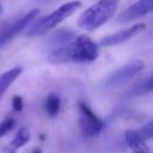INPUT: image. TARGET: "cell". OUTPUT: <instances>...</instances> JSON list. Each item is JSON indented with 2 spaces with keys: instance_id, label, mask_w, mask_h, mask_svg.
<instances>
[{
  "instance_id": "1",
  "label": "cell",
  "mask_w": 153,
  "mask_h": 153,
  "mask_svg": "<svg viewBox=\"0 0 153 153\" xmlns=\"http://www.w3.org/2000/svg\"><path fill=\"white\" fill-rule=\"evenodd\" d=\"M98 57V44L94 43L87 35L75 36L67 44L51 49L48 54V61L51 63L92 62Z\"/></svg>"
},
{
  "instance_id": "2",
  "label": "cell",
  "mask_w": 153,
  "mask_h": 153,
  "mask_svg": "<svg viewBox=\"0 0 153 153\" xmlns=\"http://www.w3.org/2000/svg\"><path fill=\"white\" fill-rule=\"evenodd\" d=\"M117 6L118 0H98L80 14L76 24L85 31H94L114 17Z\"/></svg>"
},
{
  "instance_id": "3",
  "label": "cell",
  "mask_w": 153,
  "mask_h": 153,
  "mask_svg": "<svg viewBox=\"0 0 153 153\" xmlns=\"http://www.w3.org/2000/svg\"><path fill=\"white\" fill-rule=\"evenodd\" d=\"M80 6H81L80 0H73L61 5L51 13L39 18L33 24H31L26 31V37H37L48 33L54 27H56L61 22L71 17Z\"/></svg>"
},
{
  "instance_id": "4",
  "label": "cell",
  "mask_w": 153,
  "mask_h": 153,
  "mask_svg": "<svg viewBox=\"0 0 153 153\" xmlns=\"http://www.w3.org/2000/svg\"><path fill=\"white\" fill-rule=\"evenodd\" d=\"M38 8H32L25 14L0 25V49H2L7 43L16 38L25 27H27L38 16Z\"/></svg>"
},
{
  "instance_id": "5",
  "label": "cell",
  "mask_w": 153,
  "mask_h": 153,
  "mask_svg": "<svg viewBox=\"0 0 153 153\" xmlns=\"http://www.w3.org/2000/svg\"><path fill=\"white\" fill-rule=\"evenodd\" d=\"M79 124L81 135L85 139H91L98 135L104 128V122L92 111L87 104L82 102L79 103Z\"/></svg>"
},
{
  "instance_id": "6",
  "label": "cell",
  "mask_w": 153,
  "mask_h": 153,
  "mask_svg": "<svg viewBox=\"0 0 153 153\" xmlns=\"http://www.w3.org/2000/svg\"><path fill=\"white\" fill-rule=\"evenodd\" d=\"M143 67H145V62L142 60L140 59L131 60L126 65H123L122 67H120L118 69L114 71L104 80V86L108 88L118 87L124 82H127L128 80H130L131 78H134Z\"/></svg>"
},
{
  "instance_id": "7",
  "label": "cell",
  "mask_w": 153,
  "mask_h": 153,
  "mask_svg": "<svg viewBox=\"0 0 153 153\" xmlns=\"http://www.w3.org/2000/svg\"><path fill=\"white\" fill-rule=\"evenodd\" d=\"M145 27H146V25L143 23L134 24L127 29H123V30H120L117 32H114L111 35L105 36L104 38L100 39L99 45L100 47H115V45L122 44V43L129 41L130 38H133L134 36L141 33L145 30Z\"/></svg>"
},
{
  "instance_id": "8",
  "label": "cell",
  "mask_w": 153,
  "mask_h": 153,
  "mask_svg": "<svg viewBox=\"0 0 153 153\" xmlns=\"http://www.w3.org/2000/svg\"><path fill=\"white\" fill-rule=\"evenodd\" d=\"M153 12V0H137L133 5H130L127 10H124L118 17V23H128L135 19H139L143 16H147Z\"/></svg>"
},
{
  "instance_id": "9",
  "label": "cell",
  "mask_w": 153,
  "mask_h": 153,
  "mask_svg": "<svg viewBox=\"0 0 153 153\" xmlns=\"http://www.w3.org/2000/svg\"><path fill=\"white\" fill-rule=\"evenodd\" d=\"M74 37H75V32L73 30L63 27V29H59V30L54 31L48 37L45 44H47V47H49L51 49H55V48H59V47H62V45L67 44Z\"/></svg>"
},
{
  "instance_id": "10",
  "label": "cell",
  "mask_w": 153,
  "mask_h": 153,
  "mask_svg": "<svg viewBox=\"0 0 153 153\" xmlns=\"http://www.w3.org/2000/svg\"><path fill=\"white\" fill-rule=\"evenodd\" d=\"M153 91V73L151 75H148L147 78H145L143 80L136 82L135 85H133L130 88H128L123 94L122 98L124 99H131L146 93H149Z\"/></svg>"
},
{
  "instance_id": "11",
  "label": "cell",
  "mask_w": 153,
  "mask_h": 153,
  "mask_svg": "<svg viewBox=\"0 0 153 153\" xmlns=\"http://www.w3.org/2000/svg\"><path fill=\"white\" fill-rule=\"evenodd\" d=\"M124 140L133 153H149V148L139 133L134 129H129L124 133Z\"/></svg>"
},
{
  "instance_id": "12",
  "label": "cell",
  "mask_w": 153,
  "mask_h": 153,
  "mask_svg": "<svg viewBox=\"0 0 153 153\" xmlns=\"http://www.w3.org/2000/svg\"><path fill=\"white\" fill-rule=\"evenodd\" d=\"M22 72H23V68L22 67H13V68L4 72L2 74H0V98L5 94V92L7 91V88L20 75Z\"/></svg>"
},
{
  "instance_id": "13",
  "label": "cell",
  "mask_w": 153,
  "mask_h": 153,
  "mask_svg": "<svg viewBox=\"0 0 153 153\" xmlns=\"http://www.w3.org/2000/svg\"><path fill=\"white\" fill-rule=\"evenodd\" d=\"M30 136H31V135H30V130H29L27 128H25V127L20 128V129L16 133L14 137L12 139V141L10 142L8 149H10V151H16V149L23 147L24 145H26V143L29 142Z\"/></svg>"
},
{
  "instance_id": "14",
  "label": "cell",
  "mask_w": 153,
  "mask_h": 153,
  "mask_svg": "<svg viewBox=\"0 0 153 153\" xmlns=\"http://www.w3.org/2000/svg\"><path fill=\"white\" fill-rule=\"evenodd\" d=\"M60 108H61V100L60 98L54 94V93H50L45 100H44V110L47 112L48 116L50 117H55L59 115L60 112Z\"/></svg>"
},
{
  "instance_id": "15",
  "label": "cell",
  "mask_w": 153,
  "mask_h": 153,
  "mask_svg": "<svg viewBox=\"0 0 153 153\" xmlns=\"http://www.w3.org/2000/svg\"><path fill=\"white\" fill-rule=\"evenodd\" d=\"M136 131L139 133V135L143 140H151V139H153V121H151L147 124L142 126L141 128L136 129Z\"/></svg>"
},
{
  "instance_id": "16",
  "label": "cell",
  "mask_w": 153,
  "mask_h": 153,
  "mask_svg": "<svg viewBox=\"0 0 153 153\" xmlns=\"http://www.w3.org/2000/svg\"><path fill=\"white\" fill-rule=\"evenodd\" d=\"M16 122H14V118L12 117H8L6 120H4L2 122H0V139L6 135L8 131H11V129H13Z\"/></svg>"
},
{
  "instance_id": "17",
  "label": "cell",
  "mask_w": 153,
  "mask_h": 153,
  "mask_svg": "<svg viewBox=\"0 0 153 153\" xmlns=\"http://www.w3.org/2000/svg\"><path fill=\"white\" fill-rule=\"evenodd\" d=\"M12 108H13V110L17 111V112H19V111L23 110V108H24V102H23V98H22L20 96H14V97L12 98Z\"/></svg>"
},
{
  "instance_id": "18",
  "label": "cell",
  "mask_w": 153,
  "mask_h": 153,
  "mask_svg": "<svg viewBox=\"0 0 153 153\" xmlns=\"http://www.w3.org/2000/svg\"><path fill=\"white\" fill-rule=\"evenodd\" d=\"M31 153H42V151H41L39 148H35V149H33Z\"/></svg>"
},
{
  "instance_id": "19",
  "label": "cell",
  "mask_w": 153,
  "mask_h": 153,
  "mask_svg": "<svg viewBox=\"0 0 153 153\" xmlns=\"http://www.w3.org/2000/svg\"><path fill=\"white\" fill-rule=\"evenodd\" d=\"M151 36H152V37H153V30H152V32H151Z\"/></svg>"
},
{
  "instance_id": "20",
  "label": "cell",
  "mask_w": 153,
  "mask_h": 153,
  "mask_svg": "<svg viewBox=\"0 0 153 153\" xmlns=\"http://www.w3.org/2000/svg\"><path fill=\"white\" fill-rule=\"evenodd\" d=\"M42 1H51V0H42Z\"/></svg>"
},
{
  "instance_id": "21",
  "label": "cell",
  "mask_w": 153,
  "mask_h": 153,
  "mask_svg": "<svg viewBox=\"0 0 153 153\" xmlns=\"http://www.w3.org/2000/svg\"><path fill=\"white\" fill-rule=\"evenodd\" d=\"M0 10H1V6H0Z\"/></svg>"
},
{
  "instance_id": "22",
  "label": "cell",
  "mask_w": 153,
  "mask_h": 153,
  "mask_svg": "<svg viewBox=\"0 0 153 153\" xmlns=\"http://www.w3.org/2000/svg\"><path fill=\"white\" fill-rule=\"evenodd\" d=\"M149 153H151V152H149Z\"/></svg>"
}]
</instances>
